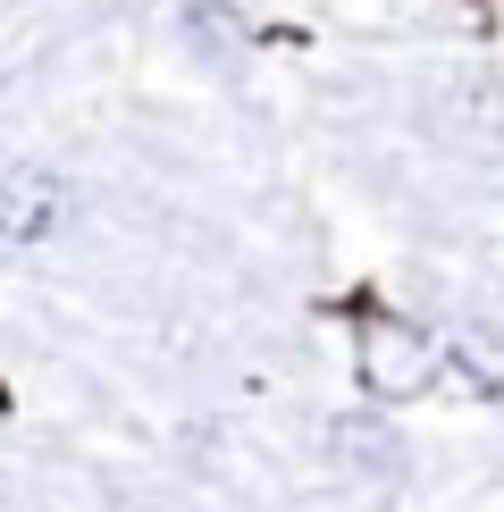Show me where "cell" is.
Here are the masks:
<instances>
[{
  "instance_id": "cell-1",
  "label": "cell",
  "mask_w": 504,
  "mask_h": 512,
  "mask_svg": "<svg viewBox=\"0 0 504 512\" xmlns=\"http://www.w3.org/2000/svg\"><path fill=\"white\" fill-rule=\"evenodd\" d=\"M437 370H446V345H437L429 328H412L404 311H370V319H362V387H370L378 403L429 395Z\"/></svg>"
},
{
  "instance_id": "cell-2",
  "label": "cell",
  "mask_w": 504,
  "mask_h": 512,
  "mask_svg": "<svg viewBox=\"0 0 504 512\" xmlns=\"http://www.w3.org/2000/svg\"><path fill=\"white\" fill-rule=\"evenodd\" d=\"M68 227V177L42 160L0 168V244H42Z\"/></svg>"
}]
</instances>
